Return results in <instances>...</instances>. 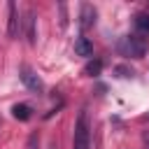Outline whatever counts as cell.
<instances>
[{
	"label": "cell",
	"mask_w": 149,
	"mask_h": 149,
	"mask_svg": "<svg viewBox=\"0 0 149 149\" xmlns=\"http://www.w3.org/2000/svg\"><path fill=\"white\" fill-rule=\"evenodd\" d=\"M72 149H91V123H88V114L86 112H79V116L74 121Z\"/></svg>",
	"instance_id": "obj_2"
},
{
	"label": "cell",
	"mask_w": 149,
	"mask_h": 149,
	"mask_svg": "<svg viewBox=\"0 0 149 149\" xmlns=\"http://www.w3.org/2000/svg\"><path fill=\"white\" fill-rule=\"evenodd\" d=\"M147 40L140 35V33H130V35H123L121 40H119V44H116V49H119V54H123V56H128V58H142L144 54H147Z\"/></svg>",
	"instance_id": "obj_1"
},
{
	"label": "cell",
	"mask_w": 149,
	"mask_h": 149,
	"mask_svg": "<svg viewBox=\"0 0 149 149\" xmlns=\"http://www.w3.org/2000/svg\"><path fill=\"white\" fill-rule=\"evenodd\" d=\"M74 51H77V56H93V44L88 42V37L79 35L74 40Z\"/></svg>",
	"instance_id": "obj_7"
},
{
	"label": "cell",
	"mask_w": 149,
	"mask_h": 149,
	"mask_svg": "<svg viewBox=\"0 0 149 149\" xmlns=\"http://www.w3.org/2000/svg\"><path fill=\"white\" fill-rule=\"evenodd\" d=\"M12 114H14V119H19V121H28V119H30V107H28V105H14V107H12Z\"/></svg>",
	"instance_id": "obj_9"
},
{
	"label": "cell",
	"mask_w": 149,
	"mask_h": 149,
	"mask_svg": "<svg viewBox=\"0 0 149 149\" xmlns=\"http://www.w3.org/2000/svg\"><path fill=\"white\" fill-rule=\"evenodd\" d=\"M21 28L26 30L28 44H35V37H37V19H35V12H33V9L26 12V16H23V21H21Z\"/></svg>",
	"instance_id": "obj_5"
},
{
	"label": "cell",
	"mask_w": 149,
	"mask_h": 149,
	"mask_svg": "<svg viewBox=\"0 0 149 149\" xmlns=\"http://www.w3.org/2000/svg\"><path fill=\"white\" fill-rule=\"evenodd\" d=\"M100 70H102V63H100V61H91V63L84 68V72H86L88 77H95V74H100Z\"/></svg>",
	"instance_id": "obj_10"
},
{
	"label": "cell",
	"mask_w": 149,
	"mask_h": 149,
	"mask_svg": "<svg viewBox=\"0 0 149 149\" xmlns=\"http://www.w3.org/2000/svg\"><path fill=\"white\" fill-rule=\"evenodd\" d=\"M93 23H95V7H93V5H81L79 26H81V28H91Z\"/></svg>",
	"instance_id": "obj_6"
},
{
	"label": "cell",
	"mask_w": 149,
	"mask_h": 149,
	"mask_svg": "<svg viewBox=\"0 0 149 149\" xmlns=\"http://www.w3.org/2000/svg\"><path fill=\"white\" fill-rule=\"evenodd\" d=\"M142 140H144V149H149V130H144V135H142Z\"/></svg>",
	"instance_id": "obj_11"
},
{
	"label": "cell",
	"mask_w": 149,
	"mask_h": 149,
	"mask_svg": "<svg viewBox=\"0 0 149 149\" xmlns=\"http://www.w3.org/2000/svg\"><path fill=\"white\" fill-rule=\"evenodd\" d=\"M19 77H21L23 86H26V88H30L33 93H42V91H44V81L37 77V72H35L33 68L21 65V68H19Z\"/></svg>",
	"instance_id": "obj_3"
},
{
	"label": "cell",
	"mask_w": 149,
	"mask_h": 149,
	"mask_svg": "<svg viewBox=\"0 0 149 149\" xmlns=\"http://www.w3.org/2000/svg\"><path fill=\"white\" fill-rule=\"evenodd\" d=\"M135 28L140 30V35H149V14H135Z\"/></svg>",
	"instance_id": "obj_8"
},
{
	"label": "cell",
	"mask_w": 149,
	"mask_h": 149,
	"mask_svg": "<svg viewBox=\"0 0 149 149\" xmlns=\"http://www.w3.org/2000/svg\"><path fill=\"white\" fill-rule=\"evenodd\" d=\"M7 12H9V23H7V35L12 37V40H16L19 37V33H21V14H19V7H16V2H9L7 5Z\"/></svg>",
	"instance_id": "obj_4"
}]
</instances>
